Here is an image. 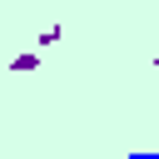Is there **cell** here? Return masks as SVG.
<instances>
[{
	"instance_id": "6da1fadb",
	"label": "cell",
	"mask_w": 159,
	"mask_h": 159,
	"mask_svg": "<svg viewBox=\"0 0 159 159\" xmlns=\"http://www.w3.org/2000/svg\"><path fill=\"white\" fill-rule=\"evenodd\" d=\"M129 159H154V154H129Z\"/></svg>"
}]
</instances>
